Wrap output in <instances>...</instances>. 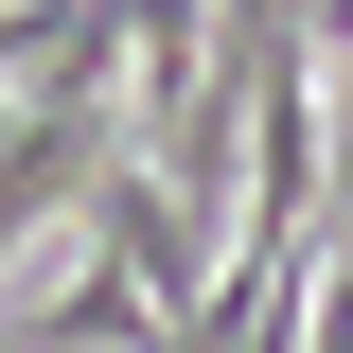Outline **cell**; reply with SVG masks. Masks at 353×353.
<instances>
[{
    "label": "cell",
    "mask_w": 353,
    "mask_h": 353,
    "mask_svg": "<svg viewBox=\"0 0 353 353\" xmlns=\"http://www.w3.org/2000/svg\"><path fill=\"white\" fill-rule=\"evenodd\" d=\"M106 159H124V88H0V265L71 230Z\"/></svg>",
    "instance_id": "2"
},
{
    "label": "cell",
    "mask_w": 353,
    "mask_h": 353,
    "mask_svg": "<svg viewBox=\"0 0 353 353\" xmlns=\"http://www.w3.org/2000/svg\"><path fill=\"white\" fill-rule=\"evenodd\" d=\"M71 230H88V265L36 301V353H124V336L159 353V318L212 283V194H194L159 141H124V159L88 176V212H71Z\"/></svg>",
    "instance_id": "1"
}]
</instances>
